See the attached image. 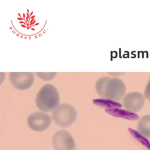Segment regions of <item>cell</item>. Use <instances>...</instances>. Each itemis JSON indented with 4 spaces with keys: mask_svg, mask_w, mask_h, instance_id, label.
<instances>
[{
    "mask_svg": "<svg viewBox=\"0 0 150 150\" xmlns=\"http://www.w3.org/2000/svg\"><path fill=\"white\" fill-rule=\"evenodd\" d=\"M36 102L37 107L43 111L48 112L55 109L59 102L58 92L56 87L51 84L44 85L38 93Z\"/></svg>",
    "mask_w": 150,
    "mask_h": 150,
    "instance_id": "6da1fadb",
    "label": "cell"
},
{
    "mask_svg": "<svg viewBox=\"0 0 150 150\" xmlns=\"http://www.w3.org/2000/svg\"><path fill=\"white\" fill-rule=\"evenodd\" d=\"M52 117L53 121L57 125L61 127H68L76 120V115L70 106L62 104L54 110Z\"/></svg>",
    "mask_w": 150,
    "mask_h": 150,
    "instance_id": "7a4b0ae2",
    "label": "cell"
},
{
    "mask_svg": "<svg viewBox=\"0 0 150 150\" xmlns=\"http://www.w3.org/2000/svg\"><path fill=\"white\" fill-rule=\"evenodd\" d=\"M52 144L55 150H75L76 144L71 135L67 131L62 130L54 135Z\"/></svg>",
    "mask_w": 150,
    "mask_h": 150,
    "instance_id": "3957f363",
    "label": "cell"
},
{
    "mask_svg": "<svg viewBox=\"0 0 150 150\" xmlns=\"http://www.w3.org/2000/svg\"><path fill=\"white\" fill-rule=\"evenodd\" d=\"M9 79L15 88L20 91L29 89L34 82L33 74L31 72H11Z\"/></svg>",
    "mask_w": 150,
    "mask_h": 150,
    "instance_id": "277c9868",
    "label": "cell"
},
{
    "mask_svg": "<svg viewBox=\"0 0 150 150\" xmlns=\"http://www.w3.org/2000/svg\"><path fill=\"white\" fill-rule=\"evenodd\" d=\"M51 118L48 115L40 112L31 114L28 119L30 127L36 132H42L47 129L51 125Z\"/></svg>",
    "mask_w": 150,
    "mask_h": 150,
    "instance_id": "5b68a950",
    "label": "cell"
},
{
    "mask_svg": "<svg viewBox=\"0 0 150 150\" xmlns=\"http://www.w3.org/2000/svg\"><path fill=\"white\" fill-rule=\"evenodd\" d=\"M106 111L110 115L116 117L124 119L135 120L138 119L139 117L137 115L124 110L118 109H107Z\"/></svg>",
    "mask_w": 150,
    "mask_h": 150,
    "instance_id": "8992f818",
    "label": "cell"
},
{
    "mask_svg": "<svg viewBox=\"0 0 150 150\" xmlns=\"http://www.w3.org/2000/svg\"><path fill=\"white\" fill-rule=\"evenodd\" d=\"M139 129L144 136L150 137V117H145L140 121Z\"/></svg>",
    "mask_w": 150,
    "mask_h": 150,
    "instance_id": "52a82bcc",
    "label": "cell"
},
{
    "mask_svg": "<svg viewBox=\"0 0 150 150\" xmlns=\"http://www.w3.org/2000/svg\"><path fill=\"white\" fill-rule=\"evenodd\" d=\"M129 132L137 140L150 150V142L140 133L131 128L129 129Z\"/></svg>",
    "mask_w": 150,
    "mask_h": 150,
    "instance_id": "ba28073f",
    "label": "cell"
},
{
    "mask_svg": "<svg viewBox=\"0 0 150 150\" xmlns=\"http://www.w3.org/2000/svg\"><path fill=\"white\" fill-rule=\"evenodd\" d=\"M93 103L97 105L111 108L120 107L121 106L119 103L108 99H95Z\"/></svg>",
    "mask_w": 150,
    "mask_h": 150,
    "instance_id": "9c48e42d",
    "label": "cell"
},
{
    "mask_svg": "<svg viewBox=\"0 0 150 150\" xmlns=\"http://www.w3.org/2000/svg\"><path fill=\"white\" fill-rule=\"evenodd\" d=\"M37 76L40 79L45 81L50 80L55 76L56 73H36Z\"/></svg>",
    "mask_w": 150,
    "mask_h": 150,
    "instance_id": "30bf717a",
    "label": "cell"
},
{
    "mask_svg": "<svg viewBox=\"0 0 150 150\" xmlns=\"http://www.w3.org/2000/svg\"><path fill=\"white\" fill-rule=\"evenodd\" d=\"M136 51H132L131 52V54L134 56V57H131V58H135L136 57V54H133V53H136Z\"/></svg>",
    "mask_w": 150,
    "mask_h": 150,
    "instance_id": "8fae6325",
    "label": "cell"
},
{
    "mask_svg": "<svg viewBox=\"0 0 150 150\" xmlns=\"http://www.w3.org/2000/svg\"><path fill=\"white\" fill-rule=\"evenodd\" d=\"M124 52L125 53H127V54H128V57H127V58H129V52L128 51H125Z\"/></svg>",
    "mask_w": 150,
    "mask_h": 150,
    "instance_id": "7c38bea8",
    "label": "cell"
},
{
    "mask_svg": "<svg viewBox=\"0 0 150 150\" xmlns=\"http://www.w3.org/2000/svg\"><path fill=\"white\" fill-rule=\"evenodd\" d=\"M140 53H142V58H144V54L145 53L144 52L142 51H141L140 52Z\"/></svg>",
    "mask_w": 150,
    "mask_h": 150,
    "instance_id": "4fadbf2b",
    "label": "cell"
},
{
    "mask_svg": "<svg viewBox=\"0 0 150 150\" xmlns=\"http://www.w3.org/2000/svg\"><path fill=\"white\" fill-rule=\"evenodd\" d=\"M121 48H120L119 49V56H120V58H122V57H121Z\"/></svg>",
    "mask_w": 150,
    "mask_h": 150,
    "instance_id": "5bb4252c",
    "label": "cell"
},
{
    "mask_svg": "<svg viewBox=\"0 0 150 150\" xmlns=\"http://www.w3.org/2000/svg\"><path fill=\"white\" fill-rule=\"evenodd\" d=\"M145 53H146V58H148V52L147 51H145L144 52Z\"/></svg>",
    "mask_w": 150,
    "mask_h": 150,
    "instance_id": "9a60e30c",
    "label": "cell"
},
{
    "mask_svg": "<svg viewBox=\"0 0 150 150\" xmlns=\"http://www.w3.org/2000/svg\"><path fill=\"white\" fill-rule=\"evenodd\" d=\"M17 19L20 21L22 20H24L25 21V20L24 19H22V18H17Z\"/></svg>",
    "mask_w": 150,
    "mask_h": 150,
    "instance_id": "2e32d148",
    "label": "cell"
},
{
    "mask_svg": "<svg viewBox=\"0 0 150 150\" xmlns=\"http://www.w3.org/2000/svg\"><path fill=\"white\" fill-rule=\"evenodd\" d=\"M21 26L23 28H27V27L24 25H21Z\"/></svg>",
    "mask_w": 150,
    "mask_h": 150,
    "instance_id": "e0dca14e",
    "label": "cell"
},
{
    "mask_svg": "<svg viewBox=\"0 0 150 150\" xmlns=\"http://www.w3.org/2000/svg\"><path fill=\"white\" fill-rule=\"evenodd\" d=\"M140 52L138 51V58H140Z\"/></svg>",
    "mask_w": 150,
    "mask_h": 150,
    "instance_id": "ac0fdd59",
    "label": "cell"
},
{
    "mask_svg": "<svg viewBox=\"0 0 150 150\" xmlns=\"http://www.w3.org/2000/svg\"><path fill=\"white\" fill-rule=\"evenodd\" d=\"M34 18H33V19H32L31 20V21L30 22V23L31 24V23H33V21H34Z\"/></svg>",
    "mask_w": 150,
    "mask_h": 150,
    "instance_id": "d6986e66",
    "label": "cell"
},
{
    "mask_svg": "<svg viewBox=\"0 0 150 150\" xmlns=\"http://www.w3.org/2000/svg\"><path fill=\"white\" fill-rule=\"evenodd\" d=\"M39 24V23H36L35 25H33V26L38 25Z\"/></svg>",
    "mask_w": 150,
    "mask_h": 150,
    "instance_id": "ffe728a7",
    "label": "cell"
},
{
    "mask_svg": "<svg viewBox=\"0 0 150 150\" xmlns=\"http://www.w3.org/2000/svg\"><path fill=\"white\" fill-rule=\"evenodd\" d=\"M29 18V17H28V16H27V18H26V20H27V21H28V18Z\"/></svg>",
    "mask_w": 150,
    "mask_h": 150,
    "instance_id": "44dd1931",
    "label": "cell"
},
{
    "mask_svg": "<svg viewBox=\"0 0 150 150\" xmlns=\"http://www.w3.org/2000/svg\"><path fill=\"white\" fill-rule=\"evenodd\" d=\"M35 16H32L30 18H32V19H33V18H34Z\"/></svg>",
    "mask_w": 150,
    "mask_h": 150,
    "instance_id": "7402d4cb",
    "label": "cell"
},
{
    "mask_svg": "<svg viewBox=\"0 0 150 150\" xmlns=\"http://www.w3.org/2000/svg\"><path fill=\"white\" fill-rule=\"evenodd\" d=\"M25 15L24 13H23V17L24 18H25Z\"/></svg>",
    "mask_w": 150,
    "mask_h": 150,
    "instance_id": "603a6c76",
    "label": "cell"
},
{
    "mask_svg": "<svg viewBox=\"0 0 150 150\" xmlns=\"http://www.w3.org/2000/svg\"><path fill=\"white\" fill-rule=\"evenodd\" d=\"M33 22L32 23H31L30 24V26H31L32 25H33Z\"/></svg>",
    "mask_w": 150,
    "mask_h": 150,
    "instance_id": "cb8c5ba5",
    "label": "cell"
},
{
    "mask_svg": "<svg viewBox=\"0 0 150 150\" xmlns=\"http://www.w3.org/2000/svg\"><path fill=\"white\" fill-rule=\"evenodd\" d=\"M24 22H23V21H21V22H19V23H24Z\"/></svg>",
    "mask_w": 150,
    "mask_h": 150,
    "instance_id": "d4e9b609",
    "label": "cell"
},
{
    "mask_svg": "<svg viewBox=\"0 0 150 150\" xmlns=\"http://www.w3.org/2000/svg\"><path fill=\"white\" fill-rule=\"evenodd\" d=\"M33 11L31 12V14H30V16H31L32 15V14H33Z\"/></svg>",
    "mask_w": 150,
    "mask_h": 150,
    "instance_id": "484cf974",
    "label": "cell"
},
{
    "mask_svg": "<svg viewBox=\"0 0 150 150\" xmlns=\"http://www.w3.org/2000/svg\"><path fill=\"white\" fill-rule=\"evenodd\" d=\"M18 15H19V16L21 18H22V17H21V15H20V14L19 13H18Z\"/></svg>",
    "mask_w": 150,
    "mask_h": 150,
    "instance_id": "4316f807",
    "label": "cell"
},
{
    "mask_svg": "<svg viewBox=\"0 0 150 150\" xmlns=\"http://www.w3.org/2000/svg\"><path fill=\"white\" fill-rule=\"evenodd\" d=\"M30 29L33 30H35L34 28H30Z\"/></svg>",
    "mask_w": 150,
    "mask_h": 150,
    "instance_id": "83f0119b",
    "label": "cell"
},
{
    "mask_svg": "<svg viewBox=\"0 0 150 150\" xmlns=\"http://www.w3.org/2000/svg\"><path fill=\"white\" fill-rule=\"evenodd\" d=\"M27 11H28V13H29V10L28 9H27Z\"/></svg>",
    "mask_w": 150,
    "mask_h": 150,
    "instance_id": "f1b7e54d",
    "label": "cell"
},
{
    "mask_svg": "<svg viewBox=\"0 0 150 150\" xmlns=\"http://www.w3.org/2000/svg\"><path fill=\"white\" fill-rule=\"evenodd\" d=\"M24 23V24H25V25H26V24H26V23Z\"/></svg>",
    "mask_w": 150,
    "mask_h": 150,
    "instance_id": "f546056e",
    "label": "cell"
},
{
    "mask_svg": "<svg viewBox=\"0 0 150 150\" xmlns=\"http://www.w3.org/2000/svg\"></svg>",
    "mask_w": 150,
    "mask_h": 150,
    "instance_id": "4dcf8cb0",
    "label": "cell"
}]
</instances>
